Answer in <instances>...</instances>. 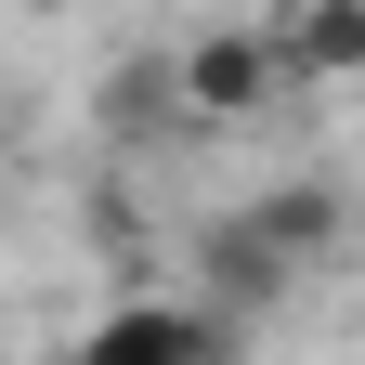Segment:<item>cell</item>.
Masks as SVG:
<instances>
[{
    "instance_id": "4",
    "label": "cell",
    "mask_w": 365,
    "mask_h": 365,
    "mask_svg": "<svg viewBox=\"0 0 365 365\" xmlns=\"http://www.w3.org/2000/svg\"><path fill=\"white\" fill-rule=\"evenodd\" d=\"M274 53H287V91L365 78V0H274Z\"/></svg>"
},
{
    "instance_id": "2",
    "label": "cell",
    "mask_w": 365,
    "mask_h": 365,
    "mask_svg": "<svg viewBox=\"0 0 365 365\" xmlns=\"http://www.w3.org/2000/svg\"><path fill=\"white\" fill-rule=\"evenodd\" d=\"M170 91H182V118L235 130V118H261L274 91H287V53H274V26H196L182 66H170Z\"/></svg>"
},
{
    "instance_id": "5",
    "label": "cell",
    "mask_w": 365,
    "mask_h": 365,
    "mask_svg": "<svg viewBox=\"0 0 365 365\" xmlns=\"http://www.w3.org/2000/svg\"><path fill=\"white\" fill-rule=\"evenodd\" d=\"M248 209H261V235L287 248L300 274H327V261H339V235H352V209H339V182H261Z\"/></svg>"
},
{
    "instance_id": "3",
    "label": "cell",
    "mask_w": 365,
    "mask_h": 365,
    "mask_svg": "<svg viewBox=\"0 0 365 365\" xmlns=\"http://www.w3.org/2000/svg\"><path fill=\"white\" fill-rule=\"evenodd\" d=\"M196 274H209V300L235 313V327H248V313H274V300H300V287H313V274H300L287 248L261 235V209H209V222H196Z\"/></svg>"
},
{
    "instance_id": "1",
    "label": "cell",
    "mask_w": 365,
    "mask_h": 365,
    "mask_svg": "<svg viewBox=\"0 0 365 365\" xmlns=\"http://www.w3.org/2000/svg\"><path fill=\"white\" fill-rule=\"evenodd\" d=\"M78 365H235L222 300H105L78 327Z\"/></svg>"
},
{
    "instance_id": "6",
    "label": "cell",
    "mask_w": 365,
    "mask_h": 365,
    "mask_svg": "<svg viewBox=\"0 0 365 365\" xmlns=\"http://www.w3.org/2000/svg\"><path fill=\"white\" fill-rule=\"evenodd\" d=\"M26 14H66V0H26Z\"/></svg>"
}]
</instances>
